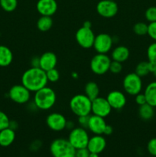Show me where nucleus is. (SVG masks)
Listing matches in <instances>:
<instances>
[{"mask_svg": "<svg viewBox=\"0 0 156 157\" xmlns=\"http://www.w3.org/2000/svg\"><path fill=\"white\" fill-rule=\"evenodd\" d=\"M32 92L22 84L12 86L9 91V97L18 104H25L30 101Z\"/></svg>", "mask_w": 156, "mask_h": 157, "instance_id": "8", "label": "nucleus"}, {"mask_svg": "<svg viewBox=\"0 0 156 157\" xmlns=\"http://www.w3.org/2000/svg\"><path fill=\"white\" fill-rule=\"evenodd\" d=\"M84 94L87 95L91 101L99 96V87L97 83L89 81L84 87Z\"/></svg>", "mask_w": 156, "mask_h": 157, "instance_id": "24", "label": "nucleus"}, {"mask_svg": "<svg viewBox=\"0 0 156 157\" xmlns=\"http://www.w3.org/2000/svg\"><path fill=\"white\" fill-rule=\"evenodd\" d=\"M92 101L84 94H78L71 98L69 107L76 117L89 116L91 113Z\"/></svg>", "mask_w": 156, "mask_h": 157, "instance_id": "3", "label": "nucleus"}, {"mask_svg": "<svg viewBox=\"0 0 156 157\" xmlns=\"http://www.w3.org/2000/svg\"><path fill=\"white\" fill-rule=\"evenodd\" d=\"M113 46V38L107 33H100L96 35L93 48L96 53L108 54Z\"/></svg>", "mask_w": 156, "mask_h": 157, "instance_id": "10", "label": "nucleus"}, {"mask_svg": "<svg viewBox=\"0 0 156 157\" xmlns=\"http://www.w3.org/2000/svg\"><path fill=\"white\" fill-rule=\"evenodd\" d=\"M147 35L156 41V21L150 22L148 25V33Z\"/></svg>", "mask_w": 156, "mask_h": 157, "instance_id": "35", "label": "nucleus"}, {"mask_svg": "<svg viewBox=\"0 0 156 157\" xmlns=\"http://www.w3.org/2000/svg\"><path fill=\"white\" fill-rule=\"evenodd\" d=\"M130 56L129 49L124 45H119L115 47L111 52L112 61L123 63L128 59Z\"/></svg>", "mask_w": 156, "mask_h": 157, "instance_id": "19", "label": "nucleus"}, {"mask_svg": "<svg viewBox=\"0 0 156 157\" xmlns=\"http://www.w3.org/2000/svg\"><path fill=\"white\" fill-rule=\"evenodd\" d=\"M107 125L105 118L96 115H90L87 130H90L93 135H103L104 130Z\"/></svg>", "mask_w": 156, "mask_h": 157, "instance_id": "16", "label": "nucleus"}, {"mask_svg": "<svg viewBox=\"0 0 156 157\" xmlns=\"http://www.w3.org/2000/svg\"><path fill=\"white\" fill-rule=\"evenodd\" d=\"M0 6L6 12H12L18 6V0H0Z\"/></svg>", "mask_w": 156, "mask_h": 157, "instance_id": "27", "label": "nucleus"}, {"mask_svg": "<svg viewBox=\"0 0 156 157\" xmlns=\"http://www.w3.org/2000/svg\"><path fill=\"white\" fill-rule=\"evenodd\" d=\"M147 104L156 107V81L149 83L144 90Z\"/></svg>", "mask_w": 156, "mask_h": 157, "instance_id": "22", "label": "nucleus"}, {"mask_svg": "<svg viewBox=\"0 0 156 157\" xmlns=\"http://www.w3.org/2000/svg\"><path fill=\"white\" fill-rule=\"evenodd\" d=\"M143 87L142 80L136 72L128 73L124 77L122 81V87L124 92L130 96H136L141 93Z\"/></svg>", "mask_w": 156, "mask_h": 157, "instance_id": "5", "label": "nucleus"}, {"mask_svg": "<svg viewBox=\"0 0 156 157\" xmlns=\"http://www.w3.org/2000/svg\"><path fill=\"white\" fill-rule=\"evenodd\" d=\"M135 97H136L135 98V101H136V103L139 106H142L147 103L146 98H145L144 93H139L138 94H136Z\"/></svg>", "mask_w": 156, "mask_h": 157, "instance_id": "37", "label": "nucleus"}, {"mask_svg": "<svg viewBox=\"0 0 156 157\" xmlns=\"http://www.w3.org/2000/svg\"><path fill=\"white\" fill-rule=\"evenodd\" d=\"M151 157H156V156H151Z\"/></svg>", "mask_w": 156, "mask_h": 157, "instance_id": "48", "label": "nucleus"}, {"mask_svg": "<svg viewBox=\"0 0 156 157\" xmlns=\"http://www.w3.org/2000/svg\"><path fill=\"white\" fill-rule=\"evenodd\" d=\"M112 59L107 54L97 53L90 60V70L94 75H103L110 71Z\"/></svg>", "mask_w": 156, "mask_h": 157, "instance_id": "6", "label": "nucleus"}, {"mask_svg": "<svg viewBox=\"0 0 156 157\" xmlns=\"http://www.w3.org/2000/svg\"><path fill=\"white\" fill-rule=\"evenodd\" d=\"M9 127L12 130H15L18 128V123L15 121H10V124H9Z\"/></svg>", "mask_w": 156, "mask_h": 157, "instance_id": "42", "label": "nucleus"}, {"mask_svg": "<svg viewBox=\"0 0 156 157\" xmlns=\"http://www.w3.org/2000/svg\"><path fill=\"white\" fill-rule=\"evenodd\" d=\"M155 64H151L149 61H142L136 65L135 72L141 78L145 77L150 73H152Z\"/></svg>", "mask_w": 156, "mask_h": 157, "instance_id": "23", "label": "nucleus"}, {"mask_svg": "<svg viewBox=\"0 0 156 157\" xmlns=\"http://www.w3.org/2000/svg\"><path fill=\"white\" fill-rule=\"evenodd\" d=\"M90 152L87 150V148H82L76 150L74 157H89Z\"/></svg>", "mask_w": 156, "mask_h": 157, "instance_id": "38", "label": "nucleus"}, {"mask_svg": "<svg viewBox=\"0 0 156 157\" xmlns=\"http://www.w3.org/2000/svg\"><path fill=\"white\" fill-rule=\"evenodd\" d=\"M50 153L53 157H74L76 149L67 139L57 138L50 144Z\"/></svg>", "mask_w": 156, "mask_h": 157, "instance_id": "4", "label": "nucleus"}, {"mask_svg": "<svg viewBox=\"0 0 156 157\" xmlns=\"http://www.w3.org/2000/svg\"><path fill=\"white\" fill-rule=\"evenodd\" d=\"M74 127H75L74 123H73V122H71V121H67V127H66V128H67V129H69V130H71L72 129L74 128Z\"/></svg>", "mask_w": 156, "mask_h": 157, "instance_id": "43", "label": "nucleus"}, {"mask_svg": "<svg viewBox=\"0 0 156 157\" xmlns=\"http://www.w3.org/2000/svg\"><path fill=\"white\" fill-rule=\"evenodd\" d=\"M36 9L41 15L52 16L58 10V3L56 0H38Z\"/></svg>", "mask_w": 156, "mask_h": 157, "instance_id": "15", "label": "nucleus"}, {"mask_svg": "<svg viewBox=\"0 0 156 157\" xmlns=\"http://www.w3.org/2000/svg\"><path fill=\"white\" fill-rule=\"evenodd\" d=\"M147 57H148V61L156 65V42L151 43L148 47Z\"/></svg>", "mask_w": 156, "mask_h": 157, "instance_id": "29", "label": "nucleus"}, {"mask_svg": "<svg viewBox=\"0 0 156 157\" xmlns=\"http://www.w3.org/2000/svg\"><path fill=\"white\" fill-rule=\"evenodd\" d=\"M106 98L113 110H119L126 105V95L124 92L119 90H111L109 92Z\"/></svg>", "mask_w": 156, "mask_h": 157, "instance_id": "14", "label": "nucleus"}, {"mask_svg": "<svg viewBox=\"0 0 156 157\" xmlns=\"http://www.w3.org/2000/svg\"><path fill=\"white\" fill-rule=\"evenodd\" d=\"M152 74H153V75H154V76L156 78V65L154 66V70H153Z\"/></svg>", "mask_w": 156, "mask_h": 157, "instance_id": "47", "label": "nucleus"}, {"mask_svg": "<svg viewBox=\"0 0 156 157\" xmlns=\"http://www.w3.org/2000/svg\"><path fill=\"white\" fill-rule=\"evenodd\" d=\"M9 124H10V119L8 115L0 110V131L9 127Z\"/></svg>", "mask_w": 156, "mask_h": 157, "instance_id": "32", "label": "nucleus"}, {"mask_svg": "<svg viewBox=\"0 0 156 157\" xmlns=\"http://www.w3.org/2000/svg\"><path fill=\"white\" fill-rule=\"evenodd\" d=\"M145 18L149 22L156 21V6H151L146 9L145 13Z\"/></svg>", "mask_w": 156, "mask_h": 157, "instance_id": "31", "label": "nucleus"}, {"mask_svg": "<svg viewBox=\"0 0 156 157\" xmlns=\"http://www.w3.org/2000/svg\"><path fill=\"white\" fill-rule=\"evenodd\" d=\"M67 120L62 113L53 112L47 115L46 118V124L52 131L61 132L66 129Z\"/></svg>", "mask_w": 156, "mask_h": 157, "instance_id": "13", "label": "nucleus"}, {"mask_svg": "<svg viewBox=\"0 0 156 157\" xmlns=\"http://www.w3.org/2000/svg\"><path fill=\"white\" fill-rule=\"evenodd\" d=\"M31 65L32 67H39L40 66V60L39 57H34L31 60Z\"/></svg>", "mask_w": 156, "mask_h": 157, "instance_id": "40", "label": "nucleus"}, {"mask_svg": "<svg viewBox=\"0 0 156 157\" xmlns=\"http://www.w3.org/2000/svg\"><path fill=\"white\" fill-rule=\"evenodd\" d=\"M41 146H42V143L40 140H36L33 141L31 144L30 150H32V151H37V150H38L41 148Z\"/></svg>", "mask_w": 156, "mask_h": 157, "instance_id": "39", "label": "nucleus"}, {"mask_svg": "<svg viewBox=\"0 0 156 157\" xmlns=\"http://www.w3.org/2000/svg\"><path fill=\"white\" fill-rule=\"evenodd\" d=\"M113 133V128L111 125H109L107 124L105 127V130H104L103 135H106V136H110L112 133Z\"/></svg>", "mask_w": 156, "mask_h": 157, "instance_id": "41", "label": "nucleus"}, {"mask_svg": "<svg viewBox=\"0 0 156 157\" xmlns=\"http://www.w3.org/2000/svg\"><path fill=\"white\" fill-rule=\"evenodd\" d=\"M54 24L53 18L51 16H45V15H41L37 21V28L40 32H48L52 28Z\"/></svg>", "mask_w": 156, "mask_h": 157, "instance_id": "25", "label": "nucleus"}, {"mask_svg": "<svg viewBox=\"0 0 156 157\" xmlns=\"http://www.w3.org/2000/svg\"><path fill=\"white\" fill-rule=\"evenodd\" d=\"M139 115L141 119H142L143 121H149L154 115V107L147 103L143 105L139 106Z\"/></svg>", "mask_w": 156, "mask_h": 157, "instance_id": "26", "label": "nucleus"}, {"mask_svg": "<svg viewBox=\"0 0 156 157\" xmlns=\"http://www.w3.org/2000/svg\"><path fill=\"white\" fill-rule=\"evenodd\" d=\"M15 140V131L10 127L0 131V146L8 147L12 145Z\"/></svg>", "mask_w": 156, "mask_h": 157, "instance_id": "20", "label": "nucleus"}, {"mask_svg": "<svg viewBox=\"0 0 156 157\" xmlns=\"http://www.w3.org/2000/svg\"><path fill=\"white\" fill-rule=\"evenodd\" d=\"M106 147V140L102 135H93V136L90 137L87 148L90 153L99 154L105 150Z\"/></svg>", "mask_w": 156, "mask_h": 157, "instance_id": "17", "label": "nucleus"}, {"mask_svg": "<svg viewBox=\"0 0 156 157\" xmlns=\"http://www.w3.org/2000/svg\"><path fill=\"white\" fill-rule=\"evenodd\" d=\"M83 26L85 28H90V29H91L92 24L90 21H85L84 22V24H83Z\"/></svg>", "mask_w": 156, "mask_h": 157, "instance_id": "44", "label": "nucleus"}, {"mask_svg": "<svg viewBox=\"0 0 156 157\" xmlns=\"http://www.w3.org/2000/svg\"><path fill=\"white\" fill-rule=\"evenodd\" d=\"M112 110L113 109L106 98L99 96L92 101V114L106 118L111 113Z\"/></svg>", "mask_w": 156, "mask_h": 157, "instance_id": "12", "label": "nucleus"}, {"mask_svg": "<svg viewBox=\"0 0 156 157\" xmlns=\"http://www.w3.org/2000/svg\"><path fill=\"white\" fill-rule=\"evenodd\" d=\"M133 32L139 36H143L148 33V25L143 21L136 23L133 26Z\"/></svg>", "mask_w": 156, "mask_h": 157, "instance_id": "28", "label": "nucleus"}, {"mask_svg": "<svg viewBox=\"0 0 156 157\" xmlns=\"http://www.w3.org/2000/svg\"><path fill=\"white\" fill-rule=\"evenodd\" d=\"M95 37L96 35L91 29L85 28L84 26L80 28L75 34V39L76 43L84 49L93 48Z\"/></svg>", "mask_w": 156, "mask_h": 157, "instance_id": "9", "label": "nucleus"}, {"mask_svg": "<svg viewBox=\"0 0 156 157\" xmlns=\"http://www.w3.org/2000/svg\"><path fill=\"white\" fill-rule=\"evenodd\" d=\"M40 66L44 71L55 68L58 64V57L54 52H46L39 57Z\"/></svg>", "mask_w": 156, "mask_h": 157, "instance_id": "18", "label": "nucleus"}, {"mask_svg": "<svg viewBox=\"0 0 156 157\" xmlns=\"http://www.w3.org/2000/svg\"><path fill=\"white\" fill-rule=\"evenodd\" d=\"M56 93L54 89L50 87H47V86H45L40 90H37L34 94L33 102L38 110H50L56 104Z\"/></svg>", "mask_w": 156, "mask_h": 157, "instance_id": "2", "label": "nucleus"}, {"mask_svg": "<svg viewBox=\"0 0 156 157\" xmlns=\"http://www.w3.org/2000/svg\"><path fill=\"white\" fill-rule=\"evenodd\" d=\"M147 150L151 156H156V137L152 138L148 141Z\"/></svg>", "mask_w": 156, "mask_h": 157, "instance_id": "34", "label": "nucleus"}, {"mask_svg": "<svg viewBox=\"0 0 156 157\" xmlns=\"http://www.w3.org/2000/svg\"><path fill=\"white\" fill-rule=\"evenodd\" d=\"M13 61V53L9 47L0 45V67H8Z\"/></svg>", "mask_w": 156, "mask_h": 157, "instance_id": "21", "label": "nucleus"}, {"mask_svg": "<svg viewBox=\"0 0 156 157\" xmlns=\"http://www.w3.org/2000/svg\"><path fill=\"white\" fill-rule=\"evenodd\" d=\"M89 117H90V115H89V116L78 117V124H79L80 127H83V128H85L87 130L89 123Z\"/></svg>", "mask_w": 156, "mask_h": 157, "instance_id": "36", "label": "nucleus"}, {"mask_svg": "<svg viewBox=\"0 0 156 157\" xmlns=\"http://www.w3.org/2000/svg\"><path fill=\"white\" fill-rule=\"evenodd\" d=\"M46 75L48 82L55 83L60 79V73L56 67L46 71Z\"/></svg>", "mask_w": 156, "mask_h": 157, "instance_id": "30", "label": "nucleus"}, {"mask_svg": "<svg viewBox=\"0 0 156 157\" xmlns=\"http://www.w3.org/2000/svg\"><path fill=\"white\" fill-rule=\"evenodd\" d=\"M47 83L48 81L46 71L41 67H31L27 69L21 76V84L31 92L34 93L47 86Z\"/></svg>", "mask_w": 156, "mask_h": 157, "instance_id": "1", "label": "nucleus"}, {"mask_svg": "<svg viewBox=\"0 0 156 157\" xmlns=\"http://www.w3.org/2000/svg\"><path fill=\"white\" fill-rule=\"evenodd\" d=\"M71 75H72V77H73V78H75V79L78 78V75L76 73V72H73V73L71 74Z\"/></svg>", "mask_w": 156, "mask_h": 157, "instance_id": "46", "label": "nucleus"}, {"mask_svg": "<svg viewBox=\"0 0 156 157\" xmlns=\"http://www.w3.org/2000/svg\"><path fill=\"white\" fill-rule=\"evenodd\" d=\"M122 63L118 62L116 61H112L110 63V71H109L111 72L113 75H119L121 73L122 71Z\"/></svg>", "mask_w": 156, "mask_h": 157, "instance_id": "33", "label": "nucleus"}, {"mask_svg": "<svg viewBox=\"0 0 156 157\" xmlns=\"http://www.w3.org/2000/svg\"><path fill=\"white\" fill-rule=\"evenodd\" d=\"M69 142L76 150L82 148H87L90 136L87 129L81 127H75L70 130L69 133Z\"/></svg>", "mask_w": 156, "mask_h": 157, "instance_id": "7", "label": "nucleus"}, {"mask_svg": "<svg viewBox=\"0 0 156 157\" xmlns=\"http://www.w3.org/2000/svg\"><path fill=\"white\" fill-rule=\"evenodd\" d=\"M119 11L115 0H101L96 5V12L101 17L111 18L116 16Z\"/></svg>", "mask_w": 156, "mask_h": 157, "instance_id": "11", "label": "nucleus"}, {"mask_svg": "<svg viewBox=\"0 0 156 157\" xmlns=\"http://www.w3.org/2000/svg\"><path fill=\"white\" fill-rule=\"evenodd\" d=\"M89 157H99V154L96 153H90Z\"/></svg>", "mask_w": 156, "mask_h": 157, "instance_id": "45", "label": "nucleus"}]
</instances>
